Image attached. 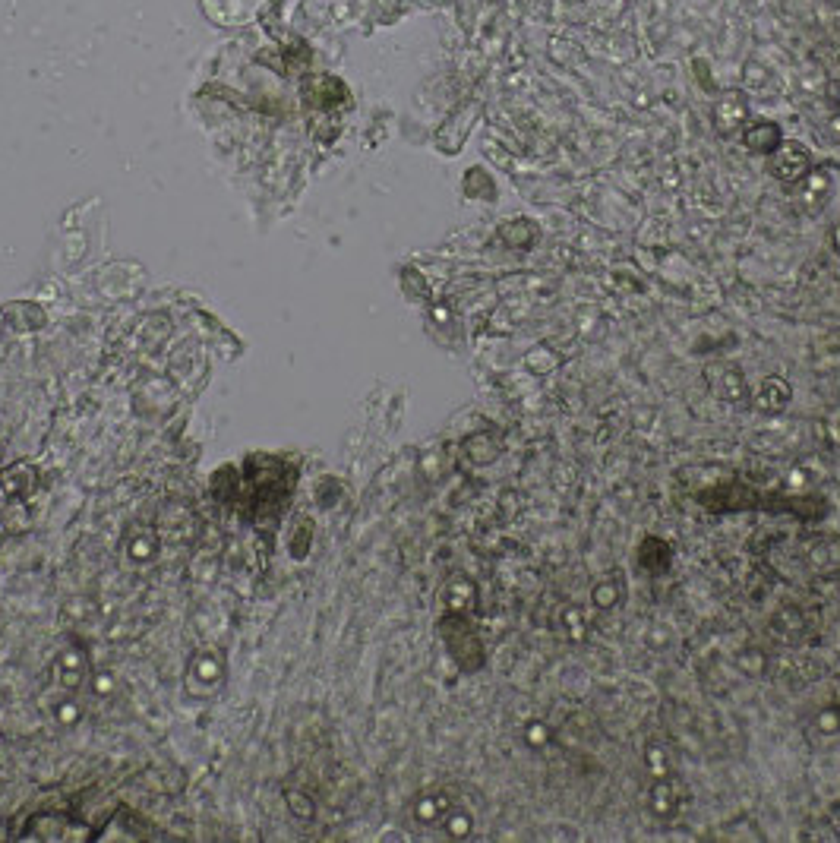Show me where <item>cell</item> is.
Returning a JSON list of instances; mask_svg holds the SVG:
<instances>
[{
	"instance_id": "obj_1",
	"label": "cell",
	"mask_w": 840,
	"mask_h": 843,
	"mask_svg": "<svg viewBox=\"0 0 840 843\" xmlns=\"http://www.w3.org/2000/svg\"><path fill=\"white\" fill-rule=\"evenodd\" d=\"M689 787H686V780L683 777H676V774H667V777H654V784L648 790V812L657 818V821H664V825H670V821H676L679 815H683L686 809V802H689Z\"/></svg>"
},
{
	"instance_id": "obj_2",
	"label": "cell",
	"mask_w": 840,
	"mask_h": 843,
	"mask_svg": "<svg viewBox=\"0 0 840 843\" xmlns=\"http://www.w3.org/2000/svg\"><path fill=\"white\" fill-rule=\"evenodd\" d=\"M550 626L559 638L569 641V645H585L594 632V622H591V616L582 604H559L553 619H550Z\"/></svg>"
},
{
	"instance_id": "obj_3",
	"label": "cell",
	"mask_w": 840,
	"mask_h": 843,
	"mask_svg": "<svg viewBox=\"0 0 840 843\" xmlns=\"http://www.w3.org/2000/svg\"><path fill=\"white\" fill-rule=\"evenodd\" d=\"M809 152L803 146H780L777 152H771V174L777 180H784V184H799V180H806L809 177Z\"/></svg>"
},
{
	"instance_id": "obj_4",
	"label": "cell",
	"mask_w": 840,
	"mask_h": 843,
	"mask_svg": "<svg viewBox=\"0 0 840 843\" xmlns=\"http://www.w3.org/2000/svg\"><path fill=\"white\" fill-rule=\"evenodd\" d=\"M790 398H793V389L787 379H780V376H768L762 379V386H758L752 392V408L758 414H768V417H777V414H784L787 405H790Z\"/></svg>"
},
{
	"instance_id": "obj_5",
	"label": "cell",
	"mask_w": 840,
	"mask_h": 843,
	"mask_svg": "<svg viewBox=\"0 0 840 843\" xmlns=\"http://www.w3.org/2000/svg\"><path fill=\"white\" fill-rule=\"evenodd\" d=\"M588 600H591V607L597 613H610V610L623 607V600H626V578H623V572L600 575L591 585V591H588Z\"/></svg>"
},
{
	"instance_id": "obj_6",
	"label": "cell",
	"mask_w": 840,
	"mask_h": 843,
	"mask_svg": "<svg viewBox=\"0 0 840 843\" xmlns=\"http://www.w3.org/2000/svg\"><path fill=\"white\" fill-rule=\"evenodd\" d=\"M443 600H446L449 613L465 616V613H471L477 607V585H474L471 578H465V575H455L446 585V591H443Z\"/></svg>"
},
{
	"instance_id": "obj_7",
	"label": "cell",
	"mask_w": 840,
	"mask_h": 843,
	"mask_svg": "<svg viewBox=\"0 0 840 843\" xmlns=\"http://www.w3.org/2000/svg\"><path fill=\"white\" fill-rule=\"evenodd\" d=\"M670 559H673V547L667 544V540L645 537L642 544H638V566L648 569V572H667Z\"/></svg>"
},
{
	"instance_id": "obj_8",
	"label": "cell",
	"mask_w": 840,
	"mask_h": 843,
	"mask_svg": "<svg viewBox=\"0 0 840 843\" xmlns=\"http://www.w3.org/2000/svg\"><path fill=\"white\" fill-rule=\"evenodd\" d=\"M806 733H809V739H815V742H831V739H837V736H840V705L818 708V711L809 717Z\"/></svg>"
},
{
	"instance_id": "obj_9",
	"label": "cell",
	"mask_w": 840,
	"mask_h": 843,
	"mask_svg": "<svg viewBox=\"0 0 840 843\" xmlns=\"http://www.w3.org/2000/svg\"><path fill=\"white\" fill-rule=\"evenodd\" d=\"M452 809V802L443 796V793H427V796H420L417 799V806H414V815L420 825H439V821L446 818V812Z\"/></svg>"
},
{
	"instance_id": "obj_10",
	"label": "cell",
	"mask_w": 840,
	"mask_h": 843,
	"mask_svg": "<svg viewBox=\"0 0 840 843\" xmlns=\"http://www.w3.org/2000/svg\"><path fill=\"white\" fill-rule=\"evenodd\" d=\"M645 768L651 777H667L673 774V752L664 739H651L645 746Z\"/></svg>"
},
{
	"instance_id": "obj_11",
	"label": "cell",
	"mask_w": 840,
	"mask_h": 843,
	"mask_svg": "<svg viewBox=\"0 0 840 843\" xmlns=\"http://www.w3.org/2000/svg\"><path fill=\"white\" fill-rule=\"evenodd\" d=\"M746 146L752 152H762V155H771L780 149V130L774 124H758L746 133Z\"/></svg>"
},
{
	"instance_id": "obj_12",
	"label": "cell",
	"mask_w": 840,
	"mask_h": 843,
	"mask_svg": "<svg viewBox=\"0 0 840 843\" xmlns=\"http://www.w3.org/2000/svg\"><path fill=\"white\" fill-rule=\"evenodd\" d=\"M439 825H443V831H446L452 840H468V837L474 834V815H471L468 809L452 806V809L446 812V818L439 821Z\"/></svg>"
},
{
	"instance_id": "obj_13",
	"label": "cell",
	"mask_w": 840,
	"mask_h": 843,
	"mask_svg": "<svg viewBox=\"0 0 840 843\" xmlns=\"http://www.w3.org/2000/svg\"><path fill=\"white\" fill-rule=\"evenodd\" d=\"M465 449H468L471 461H477V465H490V461H496L499 452H503V446H499L496 439H490V436H471L468 443H465Z\"/></svg>"
},
{
	"instance_id": "obj_14",
	"label": "cell",
	"mask_w": 840,
	"mask_h": 843,
	"mask_svg": "<svg viewBox=\"0 0 840 843\" xmlns=\"http://www.w3.org/2000/svg\"><path fill=\"white\" fill-rule=\"evenodd\" d=\"M768 667V654L762 648H743L736 654V670L743 673V676H762Z\"/></svg>"
},
{
	"instance_id": "obj_15",
	"label": "cell",
	"mask_w": 840,
	"mask_h": 843,
	"mask_svg": "<svg viewBox=\"0 0 840 843\" xmlns=\"http://www.w3.org/2000/svg\"><path fill=\"white\" fill-rule=\"evenodd\" d=\"M522 736H525V746H528V749L540 752V749H547L550 742H553V727L547 724V720L534 717V720H528V724H525Z\"/></svg>"
},
{
	"instance_id": "obj_16",
	"label": "cell",
	"mask_w": 840,
	"mask_h": 843,
	"mask_svg": "<svg viewBox=\"0 0 840 843\" xmlns=\"http://www.w3.org/2000/svg\"><path fill=\"white\" fill-rule=\"evenodd\" d=\"M720 395H724L727 401H746V398H749V389H746L743 373L730 370V373L724 376V383H720Z\"/></svg>"
},
{
	"instance_id": "obj_17",
	"label": "cell",
	"mask_w": 840,
	"mask_h": 843,
	"mask_svg": "<svg viewBox=\"0 0 840 843\" xmlns=\"http://www.w3.org/2000/svg\"><path fill=\"white\" fill-rule=\"evenodd\" d=\"M556 364H559V360H556L547 348H534V351L528 354V367H531L534 373H550V370H556Z\"/></svg>"
},
{
	"instance_id": "obj_18",
	"label": "cell",
	"mask_w": 840,
	"mask_h": 843,
	"mask_svg": "<svg viewBox=\"0 0 840 843\" xmlns=\"http://www.w3.org/2000/svg\"><path fill=\"white\" fill-rule=\"evenodd\" d=\"M834 247H837V250H840V225H837V228H834Z\"/></svg>"
}]
</instances>
